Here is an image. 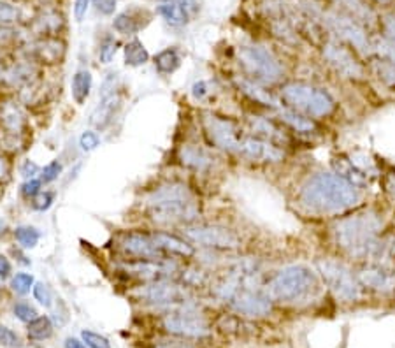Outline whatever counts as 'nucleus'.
I'll return each mask as SVG.
<instances>
[{"instance_id":"nucleus-47","label":"nucleus","mask_w":395,"mask_h":348,"mask_svg":"<svg viewBox=\"0 0 395 348\" xmlns=\"http://www.w3.org/2000/svg\"><path fill=\"white\" fill-rule=\"evenodd\" d=\"M379 23H382L383 32H385V39H389L390 42H394L395 44V14L394 13L385 14Z\"/></svg>"},{"instance_id":"nucleus-11","label":"nucleus","mask_w":395,"mask_h":348,"mask_svg":"<svg viewBox=\"0 0 395 348\" xmlns=\"http://www.w3.org/2000/svg\"><path fill=\"white\" fill-rule=\"evenodd\" d=\"M323 60L339 74L341 78L350 81H360L367 76V69L364 64L357 59V52L350 46L343 44L337 39H327L322 46Z\"/></svg>"},{"instance_id":"nucleus-30","label":"nucleus","mask_w":395,"mask_h":348,"mask_svg":"<svg viewBox=\"0 0 395 348\" xmlns=\"http://www.w3.org/2000/svg\"><path fill=\"white\" fill-rule=\"evenodd\" d=\"M93 78L90 71H78L73 78V83H71V90H73V99L78 104H83L90 95V90H92Z\"/></svg>"},{"instance_id":"nucleus-35","label":"nucleus","mask_w":395,"mask_h":348,"mask_svg":"<svg viewBox=\"0 0 395 348\" xmlns=\"http://www.w3.org/2000/svg\"><path fill=\"white\" fill-rule=\"evenodd\" d=\"M14 238L23 248H34L39 243V239H41V232L35 227H30V225H21V227H16V231H14Z\"/></svg>"},{"instance_id":"nucleus-40","label":"nucleus","mask_w":395,"mask_h":348,"mask_svg":"<svg viewBox=\"0 0 395 348\" xmlns=\"http://www.w3.org/2000/svg\"><path fill=\"white\" fill-rule=\"evenodd\" d=\"M81 338H83V342H85L90 348H111L109 340H107L106 336H100L99 332L83 331Z\"/></svg>"},{"instance_id":"nucleus-28","label":"nucleus","mask_w":395,"mask_h":348,"mask_svg":"<svg viewBox=\"0 0 395 348\" xmlns=\"http://www.w3.org/2000/svg\"><path fill=\"white\" fill-rule=\"evenodd\" d=\"M181 162L195 171H207L213 166L214 159L211 153H207L206 150L200 148V146L186 145L185 148L181 150Z\"/></svg>"},{"instance_id":"nucleus-56","label":"nucleus","mask_w":395,"mask_h":348,"mask_svg":"<svg viewBox=\"0 0 395 348\" xmlns=\"http://www.w3.org/2000/svg\"><path fill=\"white\" fill-rule=\"evenodd\" d=\"M181 6H185L186 7V11H188L192 16H195L197 14V11H199V2L197 0H178Z\"/></svg>"},{"instance_id":"nucleus-42","label":"nucleus","mask_w":395,"mask_h":348,"mask_svg":"<svg viewBox=\"0 0 395 348\" xmlns=\"http://www.w3.org/2000/svg\"><path fill=\"white\" fill-rule=\"evenodd\" d=\"M116 46L118 42L114 41V39H106V41L100 44V49H99V59L102 64H111V60L114 59V55H116Z\"/></svg>"},{"instance_id":"nucleus-27","label":"nucleus","mask_w":395,"mask_h":348,"mask_svg":"<svg viewBox=\"0 0 395 348\" xmlns=\"http://www.w3.org/2000/svg\"><path fill=\"white\" fill-rule=\"evenodd\" d=\"M369 71H371L372 76H375L383 87L395 92V60L372 55L371 62H369Z\"/></svg>"},{"instance_id":"nucleus-23","label":"nucleus","mask_w":395,"mask_h":348,"mask_svg":"<svg viewBox=\"0 0 395 348\" xmlns=\"http://www.w3.org/2000/svg\"><path fill=\"white\" fill-rule=\"evenodd\" d=\"M153 239L157 241L158 248L165 253L167 257H181V259H190L195 256V248L192 243L186 238H179L176 234H169V232H152Z\"/></svg>"},{"instance_id":"nucleus-17","label":"nucleus","mask_w":395,"mask_h":348,"mask_svg":"<svg viewBox=\"0 0 395 348\" xmlns=\"http://www.w3.org/2000/svg\"><path fill=\"white\" fill-rule=\"evenodd\" d=\"M362 289L378 294L395 292V269L383 262H365L357 271Z\"/></svg>"},{"instance_id":"nucleus-19","label":"nucleus","mask_w":395,"mask_h":348,"mask_svg":"<svg viewBox=\"0 0 395 348\" xmlns=\"http://www.w3.org/2000/svg\"><path fill=\"white\" fill-rule=\"evenodd\" d=\"M176 269L174 264L169 260H128L121 264V271L128 276L145 280V282H158V280H169L172 271Z\"/></svg>"},{"instance_id":"nucleus-5","label":"nucleus","mask_w":395,"mask_h":348,"mask_svg":"<svg viewBox=\"0 0 395 348\" xmlns=\"http://www.w3.org/2000/svg\"><path fill=\"white\" fill-rule=\"evenodd\" d=\"M316 290H318V276L313 269L300 264L279 269L267 287L271 299L285 304H296L310 299Z\"/></svg>"},{"instance_id":"nucleus-9","label":"nucleus","mask_w":395,"mask_h":348,"mask_svg":"<svg viewBox=\"0 0 395 348\" xmlns=\"http://www.w3.org/2000/svg\"><path fill=\"white\" fill-rule=\"evenodd\" d=\"M332 167L334 173L360 190L367 188L378 176V166L375 160L367 153L362 152L343 153V155L334 157Z\"/></svg>"},{"instance_id":"nucleus-26","label":"nucleus","mask_w":395,"mask_h":348,"mask_svg":"<svg viewBox=\"0 0 395 348\" xmlns=\"http://www.w3.org/2000/svg\"><path fill=\"white\" fill-rule=\"evenodd\" d=\"M157 13L160 14L171 27H185L190 21L192 14L186 11L185 6L178 2V0H164L157 6Z\"/></svg>"},{"instance_id":"nucleus-16","label":"nucleus","mask_w":395,"mask_h":348,"mask_svg":"<svg viewBox=\"0 0 395 348\" xmlns=\"http://www.w3.org/2000/svg\"><path fill=\"white\" fill-rule=\"evenodd\" d=\"M139 296L146 303L158 304V306H164V304L185 306V303L190 297V292L188 287L178 285V283H172L169 280H158V282H150L148 285L139 289Z\"/></svg>"},{"instance_id":"nucleus-10","label":"nucleus","mask_w":395,"mask_h":348,"mask_svg":"<svg viewBox=\"0 0 395 348\" xmlns=\"http://www.w3.org/2000/svg\"><path fill=\"white\" fill-rule=\"evenodd\" d=\"M183 234L192 245H199L207 250H218V252H232L241 246V238L232 229L224 225L197 224L186 225Z\"/></svg>"},{"instance_id":"nucleus-7","label":"nucleus","mask_w":395,"mask_h":348,"mask_svg":"<svg viewBox=\"0 0 395 348\" xmlns=\"http://www.w3.org/2000/svg\"><path fill=\"white\" fill-rule=\"evenodd\" d=\"M239 64L246 78L260 85L279 83L283 78V66L274 53L260 44L241 46Z\"/></svg>"},{"instance_id":"nucleus-4","label":"nucleus","mask_w":395,"mask_h":348,"mask_svg":"<svg viewBox=\"0 0 395 348\" xmlns=\"http://www.w3.org/2000/svg\"><path fill=\"white\" fill-rule=\"evenodd\" d=\"M281 104L308 118H329L336 113L337 102L325 88L306 81H292L281 87Z\"/></svg>"},{"instance_id":"nucleus-45","label":"nucleus","mask_w":395,"mask_h":348,"mask_svg":"<svg viewBox=\"0 0 395 348\" xmlns=\"http://www.w3.org/2000/svg\"><path fill=\"white\" fill-rule=\"evenodd\" d=\"M60 173H62V164H60L59 160H53V162H49L48 166L42 169L41 179L44 183H51V181H55L56 178H59Z\"/></svg>"},{"instance_id":"nucleus-48","label":"nucleus","mask_w":395,"mask_h":348,"mask_svg":"<svg viewBox=\"0 0 395 348\" xmlns=\"http://www.w3.org/2000/svg\"><path fill=\"white\" fill-rule=\"evenodd\" d=\"M92 4L100 14H106V16H111L116 9V0H92Z\"/></svg>"},{"instance_id":"nucleus-51","label":"nucleus","mask_w":395,"mask_h":348,"mask_svg":"<svg viewBox=\"0 0 395 348\" xmlns=\"http://www.w3.org/2000/svg\"><path fill=\"white\" fill-rule=\"evenodd\" d=\"M20 173H21V176H23V178L34 179V176L39 174V166L35 162H32V160H25V162L21 164Z\"/></svg>"},{"instance_id":"nucleus-36","label":"nucleus","mask_w":395,"mask_h":348,"mask_svg":"<svg viewBox=\"0 0 395 348\" xmlns=\"http://www.w3.org/2000/svg\"><path fill=\"white\" fill-rule=\"evenodd\" d=\"M34 276L28 275V272H18L11 280V289L16 294H20V296H25V294L30 292V289H34Z\"/></svg>"},{"instance_id":"nucleus-12","label":"nucleus","mask_w":395,"mask_h":348,"mask_svg":"<svg viewBox=\"0 0 395 348\" xmlns=\"http://www.w3.org/2000/svg\"><path fill=\"white\" fill-rule=\"evenodd\" d=\"M225 303H229V306L237 313L248 315V317H264L272 310L271 296L267 290L262 289L258 280L237 287L234 294Z\"/></svg>"},{"instance_id":"nucleus-2","label":"nucleus","mask_w":395,"mask_h":348,"mask_svg":"<svg viewBox=\"0 0 395 348\" xmlns=\"http://www.w3.org/2000/svg\"><path fill=\"white\" fill-rule=\"evenodd\" d=\"M362 200V190L336 173H318L304 181L299 203L306 211L320 217L343 215L355 210Z\"/></svg>"},{"instance_id":"nucleus-24","label":"nucleus","mask_w":395,"mask_h":348,"mask_svg":"<svg viewBox=\"0 0 395 348\" xmlns=\"http://www.w3.org/2000/svg\"><path fill=\"white\" fill-rule=\"evenodd\" d=\"M278 116L281 124H285L286 127L292 128L293 132L297 134H306V136H313L318 132V125L313 118H308L304 114L297 113V111L288 109V107L281 106L278 109Z\"/></svg>"},{"instance_id":"nucleus-52","label":"nucleus","mask_w":395,"mask_h":348,"mask_svg":"<svg viewBox=\"0 0 395 348\" xmlns=\"http://www.w3.org/2000/svg\"><path fill=\"white\" fill-rule=\"evenodd\" d=\"M192 93H193V97H195V99L202 100L204 97L209 93V85H207L206 81H197V83L192 87Z\"/></svg>"},{"instance_id":"nucleus-53","label":"nucleus","mask_w":395,"mask_h":348,"mask_svg":"<svg viewBox=\"0 0 395 348\" xmlns=\"http://www.w3.org/2000/svg\"><path fill=\"white\" fill-rule=\"evenodd\" d=\"M383 186H385V192L389 193L392 199H395V171H390V173L385 174V178H383Z\"/></svg>"},{"instance_id":"nucleus-41","label":"nucleus","mask_w":395,"mask_h":348,"mask_svg":"<svg viewBox=\"0 0 395 348\" xmlns=\"http://www.w3.org/2000/svg\"><path fill=\"white\" fill-rule=\"evenodd\" d=\"M34 297L35 301H39V304H42V306L49 308L53 304V294L51 290H49L48 285H44V283H35L34 285Z\"/></svg>"},{"instance_id":"nucleus-33","label":"nucleus","mask_w":395,"mask_h":348,"mask_svg":"<svg viewBox=\"0 0 395 348\" xmlns=\"http://www.w3.org/2000/svg\"><path fill=\"white\" fill-rule=\"evenodd\" d=\"M62 53L63 48L60 42L56 41H44V42H39L35 46V56H37L41 62H49V64H55L62 59Z\"/></svg>"},{"instance_id":"nucleus-21","label":"nucleus","mask_w":395,"mask_h":348,"mask_svg":"<svg viewBox=\"0 0 395 348\" xmlns=\"http://www.w3.org/2000/svg\"><path fill=\"white\" fill-rule=\"evenodd\" d=\"M248 125H250L251 136H257V138L265 139V141L272 143V145L278 146H286L292 139H290L288 132H285V128L281 127L276 121L267 120V118L262 116H251L248 118Z\"/></svg>"},{"instance_id":"nucleus-37","label":"nucleus","mask_w":395,"mask_h":348,"mask_svg":"<svg viewBox=\"0 0 395 348\" xmlns=\"http://www.w3.org/2000/svg\"><path fill=\"white\" fill-rule=\"evenodd\" d=\"M4 124H6L7 128L11 131L20 132L23 128V114L16 109V107H7L4 111Z\"/></svg>"},{"instance_id":"nucleus-14","label":"nucleus","mask_w":395,"mask_h":348,"mask_svg":"<svg viewBox=\"0 0 395 348\" xmlns=\"http://www.w3.org/2000/svg\"><path fill=\"white\" fill-rule=\"evenodd\" d=\"M162 322L171 335L181 336V338H204L209 332V324L206 318L185 306L167 313Z\"/></svg>"},{"instance_id":"nucleus-31","label":"nucleus","mask_w":395,"mask_h":348,"mask_svg":"<svg viewBox=\"0 0 395 348\" xmlns=\"http://www.w3.org/2000/svg\"><path fill=\"white\" fill-rule=\"evenodd\" d=\"M181 66V56L174 48H167L155 56V67L160 74H172Z\"/></svg>"},{"instance_id":"nucleus-55","label":"nucleus","mask_w":395,"mask_h":348,"mask_svg":"<svg viewBox=\"0 0 395 348\" xmlns=\"http://www.w3.org/2000/svg\"><path fill=\"white\" fill-rule=\"evenodd\" d=\"M9 174H11V169H9V164H7V160L4 159V157H0V181H9Z\"/></svg>"},{"instance_id":"nucleus-29","label":"nucleus","mask_w":395,"mask_h":348,"mask_svg":"<svg viewBox=\"0 0 395 348\" xmlns=\"http://www.w3.org/2000/svg\"><path fill=\"white\" fill-rule=\"evenodd\" d=\"M123 56H125V64L130 67H141L145 64H148L150 60V53L148 49L145 48L139 39H132L130 42H127L123 48Z\"/></svg>"},{"instance_id":"nucleus-39","label":"nucleus","mask_w":395,"mask_h":348,"mask_svg":"<svg viewBox=\"0 0 395 348\" xmlns=\"http://www.w3.org/2000/svg\"><path fill=\"white\" fill-rule=\"evenodd\" d=\"M14 315H16V318H20L21 322H32L34 318H37V311H35V308L32 306L30 303H25V301H21V303H16L13 308Z\"/></svg>"},{"instance_id":"nucleus-20","label":"nucleus","mask_w":395,"mask_h":348,"mask_svg":"<svg viewBox=\"0 0 395 348\" xmlns=\"http://www.w3.org/2000/svg\"><path fill=\"white\" fill-rule=\"evenodd\" d=\"M336 7V11L346 14V16L353 18L365 28H375L379 23L378 13L369 6L367 0H330Z\"/></svg>"},{"instance_id":"nucleus-59","label":"nucleus","mask_w":395,"mask_h":348,"mask_svg":"<svg viewBox=\"0 0 395 348\" xmlns=\"http://www.w3.org/2000/svg\"><path fill=\"white\" fill-rule=\"evenodd\" d=\"M376 4H379V6H389V4H392L394 0H375Z\"/></svg>"},{"instance_id":"nucleus-49","label":"nucleus","mask_w":395,"mask_h":348,"mask_svg":"<svg viewBox=\"0 0 395 348\" xmlns=\"http://www.w3.org/2000/svg\"><path fill=\"white\" fill-rule=\"evenodd\" d=\"M21 193L25 197H32L34 199L37 193H41V181L39 179H28L23 186H21Z\"/></svg>"},{"instance_id":"nucleus-46","label":"nucleus","mask_w":395,"mask_h":348,"mask_svg":"<svg viewBox=\"0 0 395 348\" xmlns=\"http://www.w3.org/2000/svg\"><path fill=\"white\" fill-rule=\"evenodd\" d=\"M53 200H55V193L53 192H41L34 197V208L37 211H46L51 208Z\"/></svg>"},{"instance_id":"nucleus-43","label":"nucleus","mask_w":395,"mask_h":348,"mask_svg":"<svg viewBox=\"0 0 395 348\" xmlns=\"http://www.w3.org/2000/svg\"><path fill=\"white\" fill-rule=\"evenodd\" d=\"M99 145H100V138L99 134L93 131L83 132L81 138H79V146H81L83 152H93Z\"/></svg>"},{"instance_id":"nucleus-6","label":"nucleus","mask_w":395,"mask_h":348,"mask_svg":"<svg viewBox=\"0 0 395 348\" xmlns=\"http://www.w3.org/2000/svg\"><path fill=\"white\" fill-rule=\"evenodd\" d=\"M320 21L327 32H330L343 44L350 46L353 52L360 55H372V39L367 35V28L353 18L336 9H327L320 11Z\"/></svg>"},{"instance_id":"nucleus-8","label":"nucleus","mask_w":395,"mask_h":348,"mask_svg":"<svg viewBox=\"0 0 395 348\" xmlns=\"http://www.w3.org/2000/svg\"><path fill=\"white\" fill-rule=\"evenodd\" d=\"M323 283L329 287L336 299L343 303H355L362 297V285L357 278V272L351 271L344 262L336 259H320L316 262Z\"/></svg>"},{"instance_id":"nucleus-57","label":"nucleus","mask_w":395,"mask_h":348,"mask_svg":"<svg viewBox=\"0 0 395 348\" xmlns=\"http://www.w3.org/2000/svg\"><path fill=\"white\" fill-rule=\"evenodd\" d=\"M157 348H192V347L186 345L185 342H174V340H172V342H162Z\"/></svg>"},{"instance_id":"nucleus-13","label":"nucleus","mask_w":395,"mask_h":348,"mask_svg":"<svg viewBox=\"0 0 395 348\" xmlns=\"http://www.w3.org/2000/svg\"><path fill=\"white\" fill-rule=\"evenodd\" d=\"M202 125L211 145L224 150V152L236 153L241 141L246 136L243 132V127H241L239 121L232 120V118L218 116V114H204Z\"/></svg>"},{"instance_id":"nucleus-15","label":"nucleus","mask_w":395,"mask_h":348,"mask_svg":"<svg viewBox=\"0 0 395 348\" xmlns=\"http://www.w3.org/2000/svg\"><path fill=\"white\" fill-rule=\"evenodd\" d=\"M118 246L128 260H167V256L158 248L152 232H125Z\"/></svg>"},{"instance_id":"nucleus-38","label":"nucleus","mask_w":395,"mask_h":348,"mask_svg":"<svg viewBox=\"0 0 395 348\" xmlns=\"http://www.w3.org/2000/svg\"><path fill=\"white\" fill-rule=\"evenodd\" d=\"M0 345L6 348H21L23 347V342H21V338L13 329L0 325Z\"/></svg>"},{"instance_id":"nucleus-50","label":"nucleus","mask_w":395,"mask_h":348,"mask_svg":"<svg viewBox=\"0 0 395 348\" xmlns=\"http://www.w3.org/2000/svg\"><path fill=\"white\" fill-rule=\"evenodd\" d=\"M90 2H92V0H74V7H73L74 20L83 21V18H85L86 13H88Z\"/></svg>"},{"instance_id":"nucleus-1","label":"nucleus","mask_w":395,"mask_h":348,"mask_svg":"<svg viewBox=\"0 0 395 348\" xmlns=\"http://www.w3.org/2000/svg\"><path fill=\"white\" fill-rule=\"evenodd\" d=\"M382 231L383 217L378 211H357L337 222L334 239L350 257L364 262H382L390 253L389 241L382 238Z\"/></svg>"},{"instance_id":"nucleus-44","label":"nucleus","mask_w":395,"mask_h":348,"mask_svg":"<svg viewBox=\"0 0 395 348\" xmlns=\"http://www.w3.org/2000/svg\"><path fill=\"white\" fill-rule=\"evenodd\" d=\"M18 18H20V13H18L16 7L0 2V25L14 23V21H18Z\"/></svg>"},{"instance_id":"nucleus-58","label":"nucleus","mask_w":395,"mask_h":348,"mask_svg":"<svg viewBox=\"0 0 395 348\" xmlns=\"http://www.w3.org/2000/svg\"><path fill=\"white\" fill-rule=\"evenodd\" d=\"M66 348H86V347L83 345V343L76 338H67L66 340Z\"/></svg>"},{"instance_id":"nucleus-22","label":"nucleus","mask_w":395,"mask_h":348,"mask_svg":"<svg viewBox=\"0 0 395 348\" xmlns=\"http://www.w3.org/2000/svg\"><path fill=\"white\" fill-rule=\"evenodd\" d=\"M234 83L237 90H239L241 93H244L251 102L260 104V106L264 107H271V109H279V107L283 106L281 100H278L271 92H269V90H265L264 85L257 83V81L250 80V78L239 76L236 78Z\"/></svg>"},{"instance_id":"nucleus-34","label":"nucleus","mask_w":395,"mask_h":348,"mask_svg":"<svg viewBox=\"0 0 395 348\" xmlns=\"http://www.w3.org/2000/svg\"><path fill=\"white\" fill-rule=\"evenodd\" d=\"M53 335V324L48 317H37L32 322H28V336L32 340H48Z\"/></svg>"},{"instance_id":"nucleus-25","label":"nucleus","mask_w":395,"mask_h":348,"mask_svg":"<svg viewBox=\"0 0 395 348\" xmlns=\"http://www.w3.org/2000/svg\"><path fill=\"white\" fill-rule=\"evenodd\" d=\"M120 106H121V99H120V95H116V93L102 97V99H100V104L92 113V120L90 121H92L93 127L99 128V131L106 128L107 125L113 121V118L116 116Z\"/></svg>"},{"instance_id":"nucleus-18","label":"nucleus","mask_w":395,"mask_h":348,"mask_svg":"<svg viewBox=\"0 0 395 348\" xmlns=\"http://www.w3.org/2000/svg\"><path fill=\"white\" fill-rule=\"evenodd\" d=\"M237 155L243 159L251 160V162H265L274 164L281 162L285 159V152L281 146L272 145V143L265 141V139L257 138V136H244L241 141L239 148H237Z\"/></svg>"},{"instance_id":"nucleus-32","label":"nucleus","mask_w":395,"mask_h":348,"mask_svg":"<svg viewBox=\"0 0 395 348\" xmlns=\"http://www.w3.org/2000/svg\"><path fill=\"white\" fill-rule=\"evenodd\" d=\"M113 27H114V30H118L120 34H123V35H134V34H138L142 27H145V23L138 21V18H135L134 14L128 13V11H125V13H120L116 18H114Z\"/></svg>"},{"instance_id":"nucleus-54","label":"nucleus","mask_w":395,"mask_h":348,"mask_svg":"<svg viewBox=\"0 0 395 348\" xmlns=\"http://www.w3.org/2000/svg\"><path fill=\"white\" fill-rule=\"evenodd\" d=\"M11 262L6 256H0V278H7L11 275Z\"/></svg>"},{"instance_id":"nucleus-3","label":"nucleus","mask_w":395,"mask_h":348,"mask_svg":"<svg viewBox=\"0 0 395 348\" xmlns=\"http://www.w3.org/2000/svg\"><path fill=\"white\" fill-rule=\"evenodd\" d=\"M146 213L158 225H192L200 208L195 193L183 183H171L157 188L146 200Z\"/></svg>"}]
</instances>
